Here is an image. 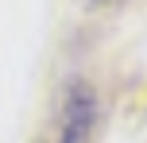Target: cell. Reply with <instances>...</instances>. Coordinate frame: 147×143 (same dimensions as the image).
Segmentation results:
<instances>
[{"instance_id": "obj_1", "label": "cell", "mask_w": 147, "mask_h": 143, "mask_svg": "<svg viewBox=\"0 0 147 143\" xmlns=\"http://www.w3.org/2000/svg\"><path fill=\"white\" fill-rule=\"evenodd\" d=\"M93 128H97V89L78 77L62 85L35 143H89Z\"/></svg>"}, {"instance_id": "obj_2", "label": "cell", "mask_w": 147, "mask_h": 143, "mask_svg": "<svg viewBox=\"0 0 147 143\" xmlns=\"http://www.w3.org/2000/svg\"><path fill=\"white\" fill-rule=\"evenodd\" d=\"M89 8H105V4H120V0H85Z\"/></svg>"}]
</instances>
